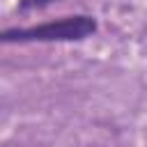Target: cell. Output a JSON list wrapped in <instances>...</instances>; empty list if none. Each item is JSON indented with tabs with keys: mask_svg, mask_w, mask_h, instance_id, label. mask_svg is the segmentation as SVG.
Returning <instances> with one entry per match:
<instances>
[{
	"mask_svg": "<svg viewBox=\"0 0 147 147\" xmlns=\"http://www.w3.org/2000/svg\"><path fill=\"white\" fill-rule=\"evenodd\" d=\"M99 30V21L90 14H71L25 28L0 30V44H51V41H83Z\"/></svg>",
	"mask_w": 147,
	"mask_h": 147,
	"instance_id": "cell-1",
	"label": "cell"
},
{
	"mask_svg": "<svg viewBox=\"0 0 147 147\" xmlns=\"http://www.w3.org/2000/svg\"><path fill=\"white\" fill-rule=\"evenodd\" d=\"M60 0H18L16 5V11L18 14H28V11H37V9H44L48 5H55Z\"/></svg>",
	"mask_w": 147,
	"mask_h": 147,
	"instance_id": "cell-2",
	"label": "cell"
}]
</instances>
